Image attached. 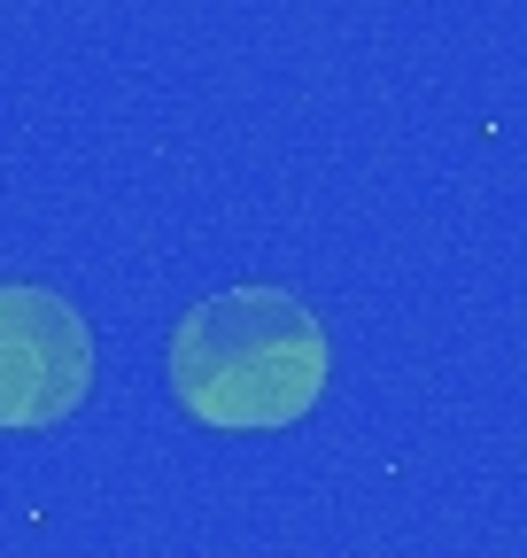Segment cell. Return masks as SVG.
<instances>
[{
    "mask_svg": "<svg viewBox=\"0 0 527 558\" xmlns=\"http://www.w3.org/2000/svg\"><path fill=\"white\" fill-rule=\"evenodd\" d=\"M326 326L287 288H225L171 326V396L218 435H272L326 396Z\"/></svg>",
    "mask_w": 527,
    "mask_h": 558,
    "instance_id": "obj_1",
    "label": "cell"
},
{
    "mask_svg": "<svg viewBox=\"0 0 527 558\" xmlns=\"http://www.w3.org/2000/svg\"><path fill=\"white\" fill-rule=\"evenodd\" d=\"M94 396V326L71 295L0 279V435L62 427Z\"/></svg>",
    "mask_w": 527,
    "mask_h": 558,
    "instance_id": "obj_2",
    "label": "cell"
}]
</instances>
